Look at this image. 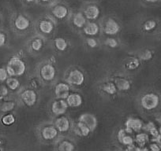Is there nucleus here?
<instances>
[{
    "label": "nucleus",
    "mask_w": 161,
    "mask_h": 151,
    "mask_svg": "<svg viewBox=\"0 0 161 151\" xmlns=\"http://www.w3.org/2000/svg\"><path fill=\"white\" fill-rule=\"evenodd\" d=\"M59 135V132L54 125L52 121H44L36 127L37 138L43 144L53 145Z\"/></svg>",
    "instance_id": "obj_7"
},
{
    "label": "nucleus",
    "mask_w": 161,
    "mask_h": 151,
    "mask_svg": "<svg viewBox=\"0 0 161 151\" xmlns=\"http://www.w3.org/2000/svg\"><path fill=\"white\" fill-rule=\"evenodd\" d=\"M100 34L107 36H115L120 32L122 26L119 20L113 17H105L99 21Z\"/></svg>",
    "instance_id": "obj_12"
},
{
    "label": "nucleus",
    "mask_w": 161,
    "mask_h": 151,
    "mask_svg": "<svg viewBox=\"0 0 161 151\" xmlns=\"http://www.w3.org/2000/svg\"><path fill=\"white\" fill-rule=\"evenodd\" d=\"M92 133L93 132L83 122L78 120L73 121L70 134H73L74 135L73 136L75 138H86V137H89Z\"/></svg>",
    "instance_id": "obj_23"
},
{
    "label": "nucleus",
    "mask_w": 161,
    "mask_h": 151,
    "mask_svg": "<svg viewBox=\"0 0 161 151\" xmlns=\"http://www.w3.org/2000/svg\"><path fill=\"white\" fill-rule=\"evenodd\" d=\"M139 27L142 33L145 34V35L152 36L159 33L160 24L159 20L155 18H147L141 21Z\"/></svg>",
    "instance_id": "obj_17"
},
{
    "label": "nucleus",
    "mask_w": 161,
    "mask_h": 151,
    "mask_svg": "<svg viewBox=\"0 0 161 151\" xmlns=\"http://www.w3.org/2000/svg\"><path fill=\"white\" fill-rule=\"evenodd\" d=\"M52 122L54 125L59 132L60 135H69L72 128L73 121L69 118V116L65 114L59 115L52 118Z\"/></svg>",
    "instance_id": "obj_16"
},
{
    "label": "nucleus",
    "mask_w": 161,
    "mask_h": 151,
    "mask_svg": "<svg viewBox=\"0 0 161 151\" xmlns=\"http://www.w3.org/2000/svg\"><path fill=\"white\" fill-rule=\"evenodd\" d=\"M149 135L143 130L134 135V143L137 146L142 148V150H148V148H145L143 146H146L147 143L149 142Z\"/></svg>",
    "instance_id": "obj_32"
},
{
    "label": "nucleus",
    "mask_w": 161,
    "mask_h": 151,
    "mask_svg": "<svg viewBox=\"0 0 161 151\" xmlns=\"http://www.w3.org/2000/svg\"><path fill=\"white\" fill-rule=\"evenodd\" d=\"M124 128L128 132L135 135L136 133L139 132H142L144 130L145 127V123L142 120L138 119L137 117H130L126 119L124 124Z\"/></svg>",
    "instance_id": "obj_25"
},
{
    "label": "nucleus",
    "mask_w": 161,
    "mask_h": 151,
    "mask_svg": "<svg viewBox=\"0 0 161 151\" xmlns=\"http://www.w3.org/2000/svg\"><path fill=\"white\" fill-rule=\"evenodd\" d=\"M10 42V36L6 31L0 30V47L7 46Z\"/></svg>",
    "instance_id": "obj_37"
},
{
    "label": "nucleus",
    "mask_w": 161,
    "mask_h": 151,
    "mask_svg": "<svg viewBox=\"0 0 161 151\" xmlns=\"http://www.w3.org/2000/svg\"><path fill=\"white\" fill-rule=\"evenodd\" d=\"M136 55L139 58V59L142 61V62H149L154 58L155 50L152 47H143L135 52Z\"/></svg>",
    "instance_id": "obj_31"
},
{
    "label": "nucleus",
    "mask_w": 161,
    "mask_h": 151,
    "mask_svg": "<svg viewBox=\"0 0 161 151\" xmlns=\"http://www.w3.org/2000/svg\"><path fill=\"white\" fill-rule=\"evenodd\" d=\"M1 24H2V20H1V18H0V26H1Z\"/></svg>",
    "instance_id": "obj_44"
},
{
    "label": "nucleus",
    "mask_w": 161,
    "mask_h": 151,
    "mask_svg": "<svg viewBox=\"0 0 161 151\" xmlns=\"http://www.w3.org/2000/svg\"><path fill=\"white\" fill-rule=\"evenodd\" d=\"M97 89L100 95L106 99H114L119 94L112 80L107 76L97 83Z\"/></svg>",
    "instance_id": "obj_13"
},
{
    "label": "nucleus",
    "mask_w": 161,
    "mask_h": 151,
    "mask_svg": "<svg viewBox=\"0 0 161 151\" xmlns=\"http://www.w3.org/2000/svg\"><path fill=\"white\" fill-rule=\"evenodd\" d=\"M103 45L109 49H116L120 47V41L115 36H107L103 39Z\"/></svg>",
    "instance_id": "obj_36"
},
{
    "label": "nucleus",
    "mask_w": 161,
    "mask_h": 151,
    "mask_svg": "<svg viewBox=\"0 0 161 151\" xmlns=\"http://www.w3.org/2000/svg\"><path fill=\"white\" fill-rule=\"evenodd\" d=\"M88 20L84 16L81 11L72 12L67 23L73 31L75 32H80L81 29L86 24Z\"/></svg>",
    "instance_id": "obj_19"
},
{
    "label": "nucleus",
    "mask_w": 161,
    "mask_h": 151,
    "mask_svg": "<svg viewBox=\"0 0 161 151\" xmlns=\"http://www.w3.org/2000/svg\"><path fill=\"white\" fill-rule=\"evenodd\" d=\"M142 62L136 53H131L129 54L126 58L123 59V62H122V66H123V69L124 72H134L140 69L142 66Z\"/></svg>",
    "instance_id": "obj_21"
},
{
    "label": "nucleus",
    "mask_w": 161,
    "mask_h": 151,
    "mask_svg": "<svg viewBox=\"0 0 161 151\" xmlns=\"http://www.w3.org/2000/svg\"><path fill=\"white\" fill-rule=\"evenodd\" d=\"M22 1L26 4H32L33 3L36 2V0H22Z\"/></svg>",
    "instance_id": "obj_42"
},
{
    "label": "nucleus",
    "mask_w": 161,
    "mask_h": 151,
    "mask_svg": "<svg viewBox=\"0 0 161 151\" xmlns=\"http://www.w3.org/2000/svg\"><path fill=\"white\" fill-rule=\"evenodd\" d=\"M76 138L69 135H59L55 140L54 145V149L58 151H74L77 147Z\"/></svg>",
    "instance_id": "obj_14"
},
{
    "label": "nucleus",
    "mask_w": 161,
    "mask_h": 151,
    "mask_svg": "<svg viewBox=\"0 0 161 151\" xmlns=\"http://www.w3.org/2000/svg\"><path fill=\"white\" fill-rule=\"evenodd\" d=\"M80 33L85 36H97L100 34V24L97 21H88Z\"/></svg>",
    "instance_id": "obj_27"
},
{
    "label": "nucleus",
    "mask_w": 161,
    "mask_h": 151,
    "mask_svg": "<svg viewBox=\"0 0 161 151\" xmlns=\"http://www.w3.org/2000/svg\"><path fill=\"white\" fill-rule=\"evenodd\" d=\"M84 44L88 49L93 50L100 47L101 45V42L100 39H97V36H85Z\"/></svg>",
    "instance_id": "obj_35"
},
{
    "label": "nucleus",
    "mask_w": 161,
    "mask_h": 151,
    "mask_svg": "<svg viewBox=\"0 0 161 151\" xmlns=\"http://www.w3.org/2000/svg\"><path fill=\"white\" fill-rule=\"evenodd\" d=\"M19 107L18 100H17L15 95H11L8 97L0 99V112H14L17 108Z\"/></svg>",
    "instance_id": "obj_24"
},
{
    "label": "nucleus",
    "mask_w": 161,
    "mask_h": 151,
    "mask_svg": "<svg viewBox=\"0 0 161 151\" xmlns=\"http://www.w3.org/2000/svg\"><path fill=\"white\" fill-rule=\"evenodd\" d=\"M71 13L72 11L67 5L62 3L55 2L49 7V11L47 14L50 15L58 24L61 23L67 22Z\"/></svg>",
    "instance_id": "obj_11"
},
{
    "label": "nucleus",
    "mask_w": 161,
    "mask_h": 151,
    "mask_svg": "<svg viewBox=\"0 0 161 151\" xmlns=\"http://www.w3.org/2000/svg\"><path fill=\"white\" fill-rule=\"evenodd\" d=\"M11 95H14V94H12L9 91L5 84H0V99L10 96Z\"/></svg>",
    "instance_id": "obj_38"
},
{
    "label": "nucleus",
    "mask_w": 161,
    "mask_h": 151,
    "mask_svg": "<svg viewBox=\"0 0 161 151\" xmlns=\"http://www.w3.org/2000/svg\"><path fill=\"white\" fill-rule=\"evenodd\" d=\"M6 86L7 87V88L9 89L10 92L14 95L17 93L18 90L21 88V81H20L19 78L16 77V76H8L7 80H6L5 83Z\"/></svg>",
    "instance_id": "obj_33"
},
{
    "label": "nucleus",
    "mask_w": 161,
    "mask_h": 151,
    "mask_svg": "<svg viewBox=\"0 0 161 151\" xmlns=\"http://www.w3.org/2000/svg\"><path fill=\"white\" fill-rule=\"evenodd\" d=\"M5 68L9 76H16L18 78L27 75L29 71V65L25 58L18 54L9 58Z\"/></svg>",
    "instance_id": "obj_8"
},
{
    "label": "nucleus",
    "mask_w": 161,
    "mask_h": 151,
    "mask_svg": "<svg viewBox=\"0 0 161 151\" xmlns=\"http://www.w3.org/2000/svg\"><path fill=\"white\" fill-rule=\"evenodd\" d=\"M139 110L146 115H151L157 112L160 106V96L157 91L148 89L141 92L137 98Z\"/></svg>",
    "instance_id": "obj_3"
},
{
    "label": "nucleus",
    "mask_w": 161,
    "mask_h": 151,
    "mask_svg": "<svg viewBox=\"0 0 161 151\" xmlns=\"http://www.w3.org/2000/svg\"><path fill=\"white\" fill-rule=\"evenodd\" d=\"M50 47V40L36 33L29 35L25 44L26 53L32 57H38L46 51Z\"/></svg>",
    "instance_id": "obj_5"
},
{
    "label": "nucleus",
    "mask_w": 161,
    "mask_h": 151,
    "mask_svg": "<svg viewBox=\"0 0 161 151\" xmlns=\"http://www.w3.org/2000/svg\"><path fill=\"white\" fill-rule=\"evenodd\" d=\"M34 72L45 87H52L58 80V68L56 62L52 58H46L40 61L37 64Z\"/></svg>",
    "instance_id": "obj_2"
},
{
    "label": "nucleus",
    "mask_w": 161,
    "mask_h": 151,
    "mask_svg": "<svg viewBox=\"0 0 161 151\" xmlns=\"http://www.w3.org/2000/svg\"><path fill=\"white\" fill-rule=\"evenodd\" d=\"M27 84L28 86H29L30 87H32V89L36 90L38 92H41L44 88V84H43V82L40 81V78L36 75L35 72L32 74H29L27 77Z\"/></svg>",
    "instance_id": "obj_30"
},
{
    "label": "nucleus",
    "mask_w": 161,
    "mask_h": 151,
    "mask_svg": "<svg viewBox=\"0 0 161 151\" xmlns=\"http://www.w3.org/2000/svg\"><path fill=\"white\" fill-rule=\"evenodd\" d=\"M69 106L66 103V99L55 98V97L49 102L47 106L49 114L52 117V118L59 115L65 114L67 112Z\"/></svg>",
    "instance_id": "obj_15"
},
{
    "label": "nucleus",
    "mask_w": 161,
    "mask_h": 151,
    "mask_svg": "<svg viewBox=\"0 0 161 151\" xmlns=\"http://www.w3.org/2000/svg\"><path fill=\"white\" fill-rule=\"evenodd\" d=\"M145 3H155L159 2L160 0H144Z\"/></svg>",
    "instance_id": "obj_43"
},
{
    "label": "nucleus",
    "mask_w": 161,
    "mask_h": 151,
    "mask_svg": "<svg viewBox=\"0 0 161 151\" xmlns=\"http://www.w3.org/2000/svg\"><path fill=\"white\" fill-rule=\"evenodd\" d=\"M109 77L114 82L119 95H126L133 89L134 83H133L132 78L130 77L128 72H124V71L116 72L110 76Z\"/></svg>",
    "instance_id": "obj_10"
},
{
    "label": "nucleus",
    "mask_w": 161,
    "mask_h": 151,
    "mask_svg": "<svg viewBox=\"0 0 161 151\" xmlns=\"http://www.w3.org/2000/svg\"><path fill=\"white\" fill-rule=\"evenodd\" d=\"M148 150L152 151H159L160 149V143H158V142L152 141V143H150L148 144Z\"/></svg>",
    "instance_id": "obj_40"
},
{
    "label": "nucleus",
    "mask_w": 161,
    "mask_h": 151,
    "mask_svg": "<svg viewBox=\"0 0 161 151\" xmlns=\"http://www.w3.org/2000/svg\"><path fill=\"white\" fill-rule=\"evenodd\" d=\"M63 80L67 82L74 90H78L86 84V76L83 69L77 66H71L65 72Z\"/></svg>",
    "instance_id": "obj_9"
},
{
    "label": "nucleus",
    "mask_w": 161,
    "mask_h": 151,
    "mask_svg": "<svg viewBox=\"0 0 161 151\" xmlns=\"http://www.w3.org/2000/svg\"><path fill=\"white\" fill-rule=\"evenodd\" d=\"M52 91H53L54 97L55 98H63V99H66V97L69 95V94L74 90L70 87V85L63 79L57 80L56 82L52 86Z\"/></svg>",
    "instance_id": "obj_20"
},
{
    "label": "nucleus",
    "mask_w": 161,
    "mask_h": 151,
    "mask_svg": "<svg viewBox=\"0 0 161 151\" xmlns=\"http://www.w3.org/2000/svg\"><path fill=\"white\" fill-rule=\"evenodd\" d=\"M66 102L69 108L77 109L83 104V97L81 94L79 93L78 91H77L76 90H73L66 97Z\"/></svg>",
    "instance_id": "obj_28"
},
{
    "label": "nucleus",
    "mask_w": 161,
    "mask_h": 151,
    "mask_svg": "<svg viewBox=\"0 0 161 151\" xmlns=\"http://www.w3.org/2000/svg\"><path fill=\"white\" fill-rule=\"evenodd\" d=\"M36 2L44 4V5H47L48 7L52 6V4L55 3V2H57L56 0H36Z\"/></svg>",
    "instance_id": "obj_41"
},
{
    "label": "nucleus",
    "mask_w": 161,
    "mask_h": 151,
    "mask_svg": "<svg viewBox=\"0 0 161 151\" xmlns=\"http://www.w3.org/2000/svg\"><path fill=\"white\" fill-rule=\"evenodd\" d=\"M19 107L32 109L40 102V92L32 89L27 84L22 85L15 94Z\"/></svg>",
    "instance_id": "obj_6"
},
{
    "label": "nucleus",
    "mask_w": 161,
    "mask_h": 151,
    "mask_svg": "<svg viewBox=\"0 0 161 151\" xmlns=\"http://www.w3.org/2000/svg\"><path fill=\"white\" fill-rule=\"evenodd\" d=\"M9 75L5 67H0V84H4Z\"/></svg>",
    "instance_id": "obj_39"
},
{
    "label": "nucleus",
    "mask_w": 161,
    "mask_h": 151,
    "mask_svg": "<svg viewBox=\"0 0 161 151\" xmlns=\"http://www.w3.org/2000/svg\"><path fill=\"white\" fill-rule=\"evenodd\" d=\"M11 32L17 37L23 38L34 33V20L24 12H15L10 19Z\"/></svg>",
    "instance_id": "obj_1"
},
{
    "label": "nucleus",
    "mask_w": 161,
    "mask_h": 151,
    "mask_svg": "<svg viewBox=\"0 0 161 151\" xmlns=\"http://www.w3.org/2000/svg\"><path fill=\"white\" fill-rule=\"evenodd\" d=\"M58 24L47 13L38 17L34 20V33L40 35L51 40L56 35Z\"/></svg>",
    "instance_id": "obj_4"
},
{
    "label": "nucleus",
    "mask_w": 161,
    "mask_h": 151,
    "mask_svg": "<svg viewBox=\"0 0 161 151\" xmlns=\"http://www.w3.org/2000/svg\"><path fill=\"white\" fill-rule=\"evenodd\" d=\"M88 21H98L100 17V9L97 4L89 3L80 10Z\"/></svg>",
    "instance_id": "obj_26"
},
{
    "label": "nucleus",
    "mask_w": 161,
    "mask_h": 151,
    "mask_svg": "<svg viewBox=\"0 0 161 151\" xmlns=\"http://www.w3.org/2000/svg\"><path fill=\"white\" fill-rule=\"evenodd\" d=\"M17 121V117L14 112H5L2 113V116L0 117V122L2 123L3 125L6 127H10L14 125Z\"/></svg>",
    "instance_id": "obj_34"
},
{
    "label": "nucleus",
    "mask_w": 161,
    "mask_h": 151,
    "mask_svg": "<svg viewBox=\"0 0 161 151\" xmlns=\"http://www.w3.org/2000/svg\"><path fill=\"white\" fill-rule=\"evenodd\" d=\"M71 44L69 40L65 37L55 35L50 40V47L58 55H63L69 51Z\"/></svg>",
    "instance_id": "obj_18"
},
{
    "label": "nucleus",
    "mask_w": 161,
    "mask_h": 151,
    "mask_svg": "<svg viewBox=\"0 0 161 151\" xmlns=\"http://www.w3.org/2000/svg\"><path fill=\"white\" fill-rule=\"evenodd\" d=\"M116 140L119 146H125V149L134 144V135L128 132L124 128H121L116 133Z\"/></svg>",
    "instance_id": "obj_22"
},
{
    "label": "nucleus",
    "mask_w": 161,
    "mask_h": 151,
    "mask_svg": "<svg viewBox=\"0 0 161 151\" xmlns=\"http://www.w3.org/2000/svg\"><path fill=\"white\" fill-rule=\"evenodd\" d=\"M77 120L86 124L92 132H94L97 125H98V120H97V117L92 113H89V112H85V113L80 114Z\"/></svg>",
    "instance_id": "obj_29"
}]
</instances>
